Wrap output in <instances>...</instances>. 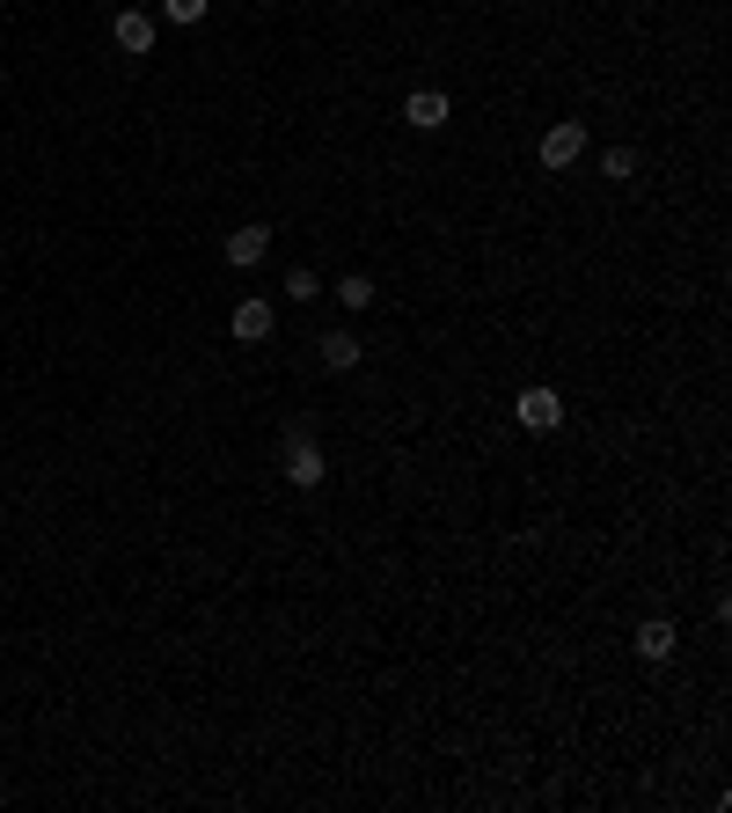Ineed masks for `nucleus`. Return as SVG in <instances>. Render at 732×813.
<instances>
[{"mask_svg":"<svg viewBox=\"0 0 732 813\" xmlns=\"http://www.w3.org/2000/svg\"><path fill=\"white\" fill-rule=\"evenodd\" d=\"M279 469H286L293 492H316V484H322V469H330V462H322V447L308 440V425H286V455H279Z\"/></svg>","mask_w":732,"mask_h":813,"instance_id":"1","label":"nucleus"},{"mask_svg":"<svg viewBox=\"0 0 732 813\" xmlns=\"http://www.w3.org/2000/svg\"><path fill=\"white\" fill-rule=\"evenodd\" d=\"M512 419L528 425V433H557V425H564V396L557 389H520V396H512Z\"/></svg>","mask_w":732,"mask_h":813,"instance_id":"2","label":"nucleus"},{"mask_svg":"<svg viewBox=\"0 0 732 813\" xmlns=\"http://www.w3.org/2000/svg\"><path fill=\"white\" fill-rule=\"evenodd\" d=\"M586 154V125L579 118H557L550 132H542V169H571Z\"/></svg>","mask_w":732,"mask_h":813,"instance_id":"3","label":"nucleus"},{"mask_svg":"<svg viewBox=\"0 0 732 813\" xmlns=\"http://www.w3.org/2000/svg\"><path fill=\"white\" fill-rule=\"evenodd\" d=\"M220 257H227V264H235V271H249V264H264V257H271V227H264V221H249V227H235V235H227V249H220Z\"/></svg>","mask_w":732,"mask_h":813,"instance_id":"4","label":"nucleus"},{"mask_svg":"<svg viewBox=\"0 0 732 813\" xmlns=\"http://www.w3.org/2000/svg\"><path fill=\"white\" fill-rule=\"evenodd\" d=\"M110 37H118V51L146 59V51H154V15H146V8H125L118 23H110Z\"/></svg>","mask_w":732,"mask_h":813,"instance_id":"5","label":"nucleus"},{"mask_svg":"<svg viewBox=\"0 0 732 813\" xmlns=\"http://www.w3.org/2000/svg\"><path fill=\"white\" fill-rule=\"evenodd\" d=\"M447 118H454V103L439 96V89H417V96L403 103V125H417V132H439Z\"/></svg>","mask_w":732,"mask_h":813,"instance_id":"6","label":"nucleus"},{"mask_svg":"<svg viewBox=\"0 0 732 813\" xmlns=\"http://www.w3.org/2000/svg\"><path fill=\"white\" fill-rule=\"evenodd\" d=\"M316 352H322V367H330V374H352V367L366 360V345L352 338V330H330V338H322Z\"/></svg>","mask_w":732,"mask_h":813,"instance_id":"7","label":"nucleus"},{"mask_svg":"<svg viewBox=\"0 0 732 813\" xmlns=\"http://www.w3.org/2000/svg\"><path fill=\"white\" fill-rule=\"evenodd\" d=\"M235 338H243V345L271 338V301H243V308H235Z\"/></svg>","mask_w":732,"mask_h":813,"instance_id":"8","label":"nucleus"},{"mask_svg":"<svg viewBox=\"0 0 732 813\" xmlns=\"http://www.w3.org/2000/svg\"><path fill=\"white\" fill-rule=\"evenodd\" d=\"M674 623H637V652H645V660H674Z\"/></svg>","mask_w":732,"mask_h":813,"instance_id":"9","label":"nucleus"},{"mask_svg":"<svg viewBox=\"0 0 732 813\" xmlns=\"http://www.w3.org/2000/svg\"><path fill=\"white\" fill-rule=\"evenodd\" d=\"M338 301H344V308H374V279H366V271H344Z\"/></svg>","mask_w":732,"mask_h":813,"instance_id":"10","label":"nucleus"},{"mask_svg":"<svg viewBox=\"0 0 732 813\" xmlns=\"http://www.w3.org/2000/svg\"><path fill=\"white\" fill-rule=\"evenodd\" d=\"M322 294V286H316V271H308V264H293L286 271V301H316Z\"/></svg>","mask_w":732,"mask_h":813,"instance_id":"11","label":"nucleus"},{"mask_svg":"<svg viewBox=\"0 0 732 813\" xmlns=\"http://www.w3.org/2000/svg\"><path fill=\"white\" fill-rule=\"evenodd\" d=\"M205 8H213V0H162L169 23H205Z\"/></svg>","mask_w":732,"mask_h":813,"instance_id":"12","label":"nucleus"},{"mask_svg":"<svg viewBox=\"0 0 732 813\" xmlns=\"http://www.w3.org/2000/svg\"><path fill=\"white\" fill-rule=\"evenodd\" d=\"M601 169H609L615 184H630V176H637V154H630V148H609V154H601Z\"/></svg>","mask_w":732,"mask_h":813,"instance_id":"13","label":"nucleus"}]
</instances>
